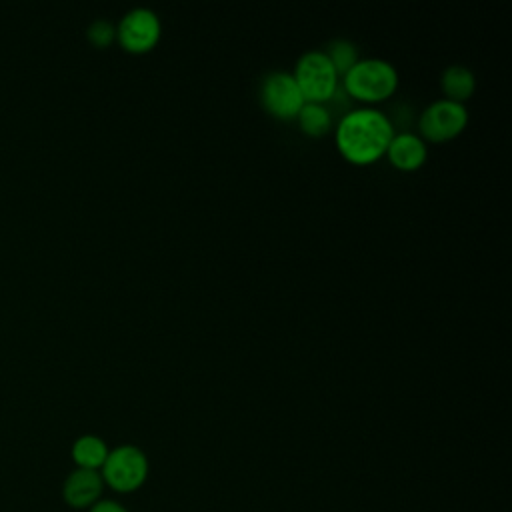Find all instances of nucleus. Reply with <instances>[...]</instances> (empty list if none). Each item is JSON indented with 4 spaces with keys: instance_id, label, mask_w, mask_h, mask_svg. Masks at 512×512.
<instances>
[{
    "instance_id": "10",
    "label": "nucleus",
    "mask_w": 512,
    "mask_h": 512,
    "mask_svg": "<svg viewBox=\"0 0 512 512\" xmlns=\"http://www.w3.org/2000/svg\"><path fill=\"white\" fill-rule=\"evenodd\" d=\"M108 452H110V448L106 446V442L100 436L84 434V436L74 440L70 454H72V460H74L76 468L98 470L100 472Z\"/></svg>"
},
{
    "instance_id": "9",
    "label": "nucleus",
    "mask_w": 512,
    "mask_h": 512,
    "mask_svg": "<svg viewBox=\"0 0 512 512\" xmlns=\"http://www.w3.org/2000/svg\"><path fill=\"white\" fill-rule=\"evenodd\" d=\"M386 156L394 168L412 172L426 162L428 148H426V142L414 132H400V134L394 132L386 148Z\"/></svg>"
},
{
    "instance_id": "6",
    "label": "nucleus",
    "mask_w": 512,
    "mask_h": 512,
    "mask_svg": "<svg viewBox=\"0 0 512 512\" xmlns=\"http://www.w3.org/2000/svg\"><path fill=\"white\" fill-rule=\"evenodd\" d=\"M162 34L160 16L144 6L128 10L116 24L118 44L132 54H144L152 50Z\"/></svg>"
},
{
    "instance_id": "7",
    "label": "nucleus",
    "mask_w": 512,
    "mask_h": 512,
    "mask_svg": "<svg viewBox=\"0 0 512 512\" xmlns=\"http://www.w3.org/2000/svg\"><path fill=\"white\" fill-rule=\"evenodd\" d=\"M260 102L268 114L280 120H292L304 106V96L290 72H270L260 86Z\"/></svg>"
},
{
    "instance_id": "2",
    "label": "nucleus",
    "mask_w": 512,
    "mask_h": 512,
    "mask_svg": "<svg viewBox=\"0 0 512 512\" xmlns=\"http://www.w3.org/2000/svg\"><path fill=\"white\" fill-rule=\"evenodd\" d=\"M342 88L348 98L364 104H376L396 92L398 72L388 60L364 58L342 76Z\"/></svg>"
},
{
    "instance_id": "4",
    "label": "nucleus",
    "mask_w": 512,
    "mask_h": 512,
    "mask_svg": "<svg viewBox=\"0 0 512 512\" xmlns=\"http://www.w3.org/2000/svg\"><path fill=\"white\" fill-rule=\"evenodd\" d=\"M306 102L326 104L340 86V78L324 50L304 52L292 72Z\"/></svg>"
},
{
    "instance_id": "3",
    "label": "nucleus",
    "mask_w": 512,
    "mask_h": 512,
    "mask_svg": "<svg viewBox=\"0 0 512 512\" xmlns=\"http://www.w3.org/2000/svg\"><path fill=\"white\" fill-rule=\"evenodd\" d=\"M148 456L134 444H120L112 448L100 468L104 486H110L114 492L128 494L138 490L148 478Z\"/></svg>"
},
{
    "instance_id": "11",
    "label": "nucleus",
    "mask_w": 512,
    "mask_h": 512,
    "mask_svg": "<svg viewBox=\"0 0 512 512\" xmlns=\"http://www.w3.org/2000/svg\"><path fill=\"white\" fill-rule=\"evenodd\" d=\"M440 86L448 100L464 104L474 94L476 80H474V74L470 72V68H466L464 64H452V66L444 68Z\"/></svg>"
},
{
    "instance_id": "8",
    "label": "nucleus",
    "mask_w": 512,
    "mask_h": 512,
    "mask_svg": "<svg viewBox=\"0 0 512 512\" xmlns=\"http://www.w3.org/2000/svg\"><path fill=\"white\" fill-rule=\"evenodd\" d=\"M104 480L98 470L74 468L62 486L64 502L76 510H88L102 498Z\"/></svg>"
},
{
    "instance_id": "14",
    "label": "nucleus",
    "mask_w": 512,
    "mask_h": 512,
    "mask_svg": "<svg viewBox=\"0 0 512 512\" xmlns=\"http://www.w3.org/2000/svg\"><path fill=\"white\" fill-rule=\"evenodd\" d=\"M86 36L96 48H106L116 40V26L110 20L98 18L88 26Z\"/></svg>"
},
{
    "instance_id": "1",
    "label": "nucleus",
    "mask_w": 512,
    "mask_h": 512,
    "mask_svg": "<svg viewBox=\"0 0 512 512\" xmlns=\"http://www.w3.org/2000/svg\"><path fill=\"white\" fill-rule=\"evenodd\" d=\"M394 136L390 118L372 106L354 108L340 116L336 126V148L352 164L366 166L380 160Z\"/></svg>"
},
{
    "instance_id": "15",
    "label": "nucleus",
    "mask_w": 512,
    "mask_h": 512,
    "mask_svg": "<svg viewBox=\"0 0 512 512\" xmlns=\"http://www.w3.org/2000/svg\"><path fill=\"white\" fill-rule=\"evenodd\" d=\"M88 512H128V510L120 502H116V500L100 498L94 506L88 508Z\"/></svg>"
},
{
    "instance_id": "12",
    "label": "nucleus",
    "mask_w": 512,
    "mask_h": 512,
    "mask_svg": "<svg viewBox=\"0 0 512 512\" xmlns=\"http://www.w3.org/2000/svg\"><path fill=\"white\" fill-rule=\"evenodd\" d=\"M300 128L308 136H324L330 126H332V116L326 104H314V102H304L296 116Z\"/></svg>"
},
{
    "instance_id": "5",
    "label": "nucleus",
    "mask_w": 512,
    "mask_h": 512,
    "mask_svg": "<svg viewBox=\"0 0 512 512\" xmlns=\"http://www.w3.org/2000/svg\"><path fill=\"white\" fill-rule=\"evenodd\" d=\"M468 124V110L464 104L440 98L432 104H428L420 118H418V128H420V138L428 142H446L456 138Z\"/></svg>"
},
{
    "instance_id": "13",
    "label": "nucleus",
    "mask_w": 512,
    "mask_h": 512,
    "mask_svg": "<svg viewBox=\"0 0 512 512\" xmlns=\"http://www.w3.org/2000/svg\"><path fill=\"white\" fill-rule=\"evenodd\" d=\"M324 54L328 56L330 64L334 66L338 78L344 76V74L360 60L356 46H354L352 42H348V40H342V38L332 40V42L326 46Z\"/></svg>"
}]
</instances>
